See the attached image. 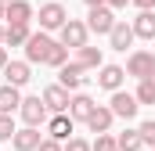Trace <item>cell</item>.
I'll return each instance as SVG.
<instances>
[{"mask_svg":"<svg viewBox=\"0 0 155 151\" xmlns=\"http://www.w3.org/2000/svg\"><path fill=\"white\" fill-rule=\"evenodd\" d=\"M130 25H134V36L137 40H155V11H141Z\"/></svg>","mask_w":155,"mask_h":151,"instance_id":"cell-19","label":"cell"},{"mask_svg":"<svg viewBox=\"0 0 155 151\" xmlns=\"http://www.w3.org/2000/svg\"><path fill=\"white\" fill-rule=\"evenodd\" d=\"M4 7H7V4H4V0H0V18H4Z\"/></svg>","mask_w":155,"mask_h":151,"instance_id":"cell-36","label":"cell"},{"mask_svg":"<svg viewBox=\"0 0 155 151\" xmlns=\"http://www.w3.org/2000/svg\"><path fill=\"white\" fill-rule=\"evenodd\" d=\"M90 148L94 151H119V140L112 137V133H97V137L90 140Z\"/></svg>","mask_w":155,"mask_h":151,"instance_id":"cell-25","label":"cell"},{"mask_svg":"<svg viewBox=\"0 0 155 151\" xmlns=\"http://www.w3.org/2000/svg\"><path fill=\"white\" fill-rule=\"evenodd\" d=\"M144 79H152V83H155V65H152V72H148V76H144Z\"/></svg>","mask_w":155,"mask_h":151,"instance_id":"cell-35","label":"cell"},{"mask_svg":"<svg viewBox=\"0 0 155 151\" xmlns=\"http://www.w3.org/2000/svg\"><path fill=\"white\" fill-rule=\"evenodd\" d=\"M112 25H116V11H112L108 4H97V7H90V14H87V29H90V33H97V36H108V33H112Z\"/></svg>","mask_w":155,"mask_h":151,"instance_id":"cell-3","label":"cell"},{"mask_svg":"<svg viewBox=\"0 0 155 151\" xmlns=\"http://www.w3.org/2000/svg\"><path fill=\"white\" fill-rule=\"evenodd\" d=\"M116 140H119V151H141V148H144V137H141V130H123Z\"/></svg>","mask_w":155,"mask_h":151,"instance_id":"cell-22","label":"cell"},{"mask_svg":"<svg viewBox=\"0 0 155 151\" xmlns=\"http://www.w3.org/2000/svg\"><path fill=\"white\" fill-rule=\"evenodd\" d=\"M33 18H36V11H33L29 0H11V4L4 7V22H7V25H25V22H33Z\"/></svg>","mask_w":155,"mask_h":151,"instance_id":"cell-8","label":"cell"},{"mask_svg":"<svg viewBox=\"0 0 155 151\" xmlns=\"http://www.w3.org/2000/svg\"><path fill=\"white\" fill-rule=\"evenodd\" d=\"M123 83H126V69L123 65H101L97 69V86L101 90H123Z\"/></svg>","mask_w":155,"mask_h":151,"instance_id":"cell-9","label":"cell"},{"mask_svg":"<svg viewBox=\"0 0 155 151\" xmlns=\"http://www.w3.org/2000/svg\"><path fill=\"white\" fill-rule=\"evenodd\" d=\"M18 115H22V122H25V126H43V122L51 119V108L43 104V97H22Z\"/></svg>","mask_w":155,"mask_h":151,"instance_id":"cell-2","label":"cell"},{"mask_svg":"<svg viewBox=\"0 0 155 151\" xmlns=\"http://www.w3.org/2000/svg\"><path fill=\"white\" fill-rule=\"evenodd\" d=\"M65 151H94V148H90V140H83V137H69V140H65Z\"/></svg>","mask_w":155,"mask_h":151,"instance_id":"cell-28","label":"cell"},{"mask_svg":"<svg viewBox=\"0 0 155 151\" xmlns=\"http://www.w3.org/2000/svg\"><path fill=\"white\" fill-rule=\"evenodd\" d=\"M137 130H141V137H144V148H155V119H144Z\"/></svg>","mask_w":155,"mask_h":151,"instance_id":"cell-26","label":"cell"},{"mask_svg":"<svg viewBox=\"0 0 155 151\" xmlns=\"http://www.w3.org/2000/svg\"><path fill=\"white\" fill-rule=\"evenodd\" d=\"M105 4H108V7H112V11H123V7H126V4H130V0H105Z\"/></svg>","mask_w":155,"mask_h":151,"instance_id":"cell-31","label":"cell"},{"mask_svg":"<svg viewBox=\"0 0 155 151\" xmlns=\"http://www.w3.org/2000/svg\"><path fill=\"white\" fill-rule=\"evenodd\" d=\"M51 43H54V40H51V33H43V29H40V33H33V36H29V43H25V61H29V65H43V61H47Z\"/></svg>","mask_w":155,"mask_h":151,"instance_id":"cell-4","label":"cell"},{"mask_svg":"<svg viewBox=\"0 0 155 151\" xmlns=\"http://www.w3.org/2000/svg\"><path fill=\"white\" fill-rule=\"evenodd\" d=\"M108 108L116 112V119H134V115H137V108H141V101H137L134 94H126V90H112Z\"/></svg>","mask_w":155,"mask_h":151,"instance_id":"cell-7","label":"cell"},{"mask_svg":"<svg viewBox=\"0 0 155 151\" xmlns=\"http://www.w3.org/2000/svg\"><path fill=\"white\" fill-rule=\"evenodd\" d=\"M40 126H22V130H15V137H11V144L15 151H36L40 148Z\"/></svg>","mask_w":155,"mask_h":151,"instance_id":"cell-15","label":"cell"},{"mask_svg":"<svg viewBox=\"0 0 155 151\" xmlns=\"http://www.w3.org/2000/svg\"><path fill=\"white\" fill-rule=\"evenodd\" d=\"M36 151H65V144H61V140H54V137H43Z\"/></svg>","mask_w":155,"mask_h":151,"instance_id":"cell-29","label":"cell"},{"mask_svg":"<svg viewBox=\"0 0 155 151\" xmlns=\"http://www.w3.org/2000/svg\"><path fill=\"white\" fill-rule=\"evenodd\" d=\"M4 4H11V0H4Z\"/></svg>","mask_w":155,"mask_h":151,"instance_id":"cell-37","label":"cell"},{"mask_svg":"<svg viewBox=\"0 0 155 151\" xmlns=\"http://www.w3.org/2000/svg\"><path fill=\"white\" fill-rule=\"evenodd\" d=\"M18 104H22V90L11 86V83H4V86H0V112H4V115H15Z\"/></svg>","mask_w":155,"mask_h":151,"instance_id":"cell-20","label":"cell"},{"mask_svg":"<svg viewBox=\"0 0 155 151\" xmlns=\"http://www.w3.org/2000/svg\"><path fill=\"white\" fill-rule=\"evenodd\" d=\"M87 36H90V29H87V22H79V18H69V22L58 29V40H61L65 47H72V50H76V47H83V43H87Z\"/></svg>","mask_w":155,"mask_h":151,"instance_id":"cell-5","label":"cell"},{"mask_svg":"<svg viewBox=\"0 0 155 151\" xmlns=\"http://www.w3.org/2000/svg\"><path fill=\"white\" fill-rule=\"evenodd\" d=\"M4 79L22 90V86L33 79V65H29V61H7V65H4Z\"/></svg>","mask_w":155,"mask_h":151,"instance_id":"cell-14","label":"cell"},{"mask_svg":"<svg viewBox=\"0 0 155 151\" xmlns=\"http://www.w3.org/2000/svg\"><path fill=\"white\" fill-rule=\"evenodd\" d=\"M4 36H7V25H0V43H4Z\"/></svg>","mask_w":155,"mask_h":151,"instance_id":"cell-34","label":"cell"},{"mask_svg":"<svg viewBox=\"0 0 155 151\" xmlns=\"http://www.w3.org/2000/svg\"><path fill=\"white\" fill-rule=\"evenodd\" d=\"M72 130H76V119L69 112H54L47 119V137H54V140H61V144L72 137Z\"/></svg>","mask_w":155,"mask_h":151,"instance_id":"cell-6","label":"cell"},{"mask_svg":"<svg viewBox=\"0 0 155 151\" xmlns=\"http://www.w3.org/2000/svg\"><path fill=\"white\" fill-rule=\"evenodd\" d=\"M40 29L43 33H58L65 22H69V11H65V4H58V0H47V4H40Z\"/></svg>","mask_w":155,"mask_h":151,"instance_id":"cell-1","label":"cell"},{"mask_svg":"<svg viewBox=\"0 0 155 151\" xmlns=\"http://www.w3.org/2000/svg\"><path fill=\"white\" fill-rule=\"evenodd\" d=\"M134 97H137L141 104H155V83H152V79H137V90H134Z\"/></svg>","mask_w":155,"mask_h":151,"instance_id":"cell-24","label":"cell"},{"mask_svg":"<svg viewBox=\"0 0 155 151\" xmlns=\"http://www.w3.org/2000/svg\"><path fill=\"white\" fill-rule=\"evenodd\" d=\"M72 61L83 65V69H101V65H105V54H101V47L83 43V47H76V58H72Z\"/></svg>","mask_w":155,"mask_h":151,"instance_id":"cell-18","label":"cell"},{"mask_svg":"<svg viewBox=\"0 0 155 151\" xmlns=\"http://www.w3.org/2000/svg\"><path fill=\"white\" fill-rule=\"evenodd\" d=\"M11 58H7V50H4V43H0V72H4V65H7Z\"/></svg>","mask_w":155,"mask_h":151,"instance_id":"cell-32","label":"cell"},{"mask_svg":"<svg viewBox=\"0 0 155 151\" xmlns=\"http://www.w3.org/2000/svg\"><path fill=\"white\" fill-rule=\"evenodd\" d=\"M65 61H69V47H65L61 40H54V43H51V50H47V61H43V65H51V69H61Z\"/></svg>","mask_w":155,"mask_h":151,"instance_id":"cell-23","label":"cell"},{"mask_svg":"<svg viewBox=\"0 0 155 151\" xmlns=\"http://www.w3.org/2000/svg\"><path fill=\"white\" fill-rule=\"evenodd\" d=\"M152 65H155V54H148V50H134V54L126 58V76L144 79V76L152 72Z\"/></svg>","mask_w":155,"mask_h":151,"instance_id":"cell-10","label":"cell"},{"mask_svg":"<svg viewBox=\"0 0 155 151\" xmlns=\"http://www.w3.org/2000/svg\"><path fill=\"white\" fill-rule=\"evenodd\" d=\"M83 72H87L83 65H76V61H65V65L58 69V83H61L65 90H79V86L87 83V76H83Z\"/></svg>","mask_w":155,"mask_h":151,"instance_id":"cell-12","label":"cell"},{"mask_svg":"<svg viewBox=\"0 0 155 151\" xmlns=\"http://www.w3.org/2000/svg\"><path fill=\"white\" fill-rule=\"evenodd\" d=\"M112 122H116V112H112L108 104H97V108L90 112V119H87V130H90V133H108Z\"/></svg>","mask_w":155,"mask_h":151,"instance_id":"cell-13","label":"cell"},{"mask_svg":"<svg viewBox=\"0 0 155 151\" xmlns=\"http://www.w3.org/2000/svg\"><path fill=\"white\" fill-rule=\"evenodd\" d=\"M29 36H33L29 22H25V25H7V36H4V43H7V47H25V43H29Z\"/></svg>","mask_w":155,"mask_h":151,"instance_id":"cell-21","label":"cell"},{"mask_svg":"<svg viewBox=\"0 0 155 151\" xmlns=\"http://www.w3.org/2000/svg\"><path fill=\"white\" fill-rule=\"evenodd\" d=\"M134 25H126V22H116L112 25V33H108V43H112V50H123L126 54V47H134Z\"/></svg>","mask_w":155,"mask_h":151,"instance_id":"cell-16","label":"cell"},{"mask_svg":"<svg viewBox=\"0 0 155 151\" xmlns=\"http://www.w3.org/2000/svg\"><path fill=\"white\" fill-rule=\"evenodd\" d=\"M130 4H137L141 11H152V7H155V0H130Z\"/></svg>","mask_w":155,"mask_h":151,"instance_id":"cell-30","label":"cell"},{"mask_svg":"<svg viewBox=\"0 0 155 151\" xmlns=\"http://www.w3.org/2000/svg\"><path fill=\"white\" fill-rule=\"evenodd\" d=\"M15 130H18V126H15V119L0 112V140H11V137H15Z\"/></svg>","mask_w":155,"mask_h":151,"instance_id":"cell-27","label":"cell"},{"mask_svg":"<svg viewBox=\"0 0 155 151\" xmlns=\"http://www.w3.org/2000/svg\"><path fill=\"white\" fill-rule=\"evenodd\" d=\"M152 151H155V148H152Z\"/></svg>","mask_w":155,"mask_h":151,"instance_id":"cell-38","label":"cell"},{"mask_svg":"<svg viewBox=\"0 0 155 151\" xmlns=\"http://www.w3.org/2000/svg\"><path fill=\"white\" fill-rule=\"evenodd\" d=\"M40 97H43V104L51 108V115H54V112H69V101H72V97H69V90H65L61 83L47 86V90H43Z\"/></svg>","mask_w":155,"mask_h":151,"instance_id":"cell-11","label":"cell"},{"mask_svg":"<svg viewBox=\"0 0 155 151\" xmlns=\"http://www.w3.org/2000/svg\"><path fill=\"white\" fill-rule=\"evenodd\" d=\"M94 108H97V104H94V97H90V94H72V101H69V115H72L76 122H87Z\"/></svg>","mask_w":155,"mask_h":151,"instance_id":"cell-17","label":"cell"},{"mask_svg":"<svg viewBox=\"0 0 155 151\" xmlns=\"http://www.w3.org/2000/svg\"><path fill=\"white\" fill-rule=\"evenodd\" d=\"M83 4H87V7H97V4H105V0H83Z\"/></svg>","mask_w":155,"mask_h":151,"instance_id":"cell-33","label":"cell"}]
</instances>
